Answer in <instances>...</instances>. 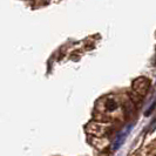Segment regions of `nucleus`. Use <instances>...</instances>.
Masks as SVG:
<instances>
[{
	"instance_id": "1",
	"label": "nucleus",
	"mask_w": 156,
	"mask_h": 156,
	"mask_svg": "<svg viewBox=\"0 0 156 156\" xmlns=\"http://www.w3.org/2000/svg\"><path fill=\"white\" fill-rule=\"evenodd\" d=\"M149 87H150V81L144 78L137 79V80L134 81L133 83V89L139 94H146Z\"/></svg>"
},
{
	"instance_id": "2",
	"label": "nucleus",
	"mask_w": 156,
	"mask_h": 156,
	"mask_svg": "<svg viewBox=\"0 0 156 156\" xmlns=\"http://www.w3.org/2000/svg\"><path fill=\"white\" fill-rule=\"evenodd\" d=\"M133 126L134 125H129L126 129H123V132H121V133L117 135L115 141H114V144H113V149H114V150H117V149L121 147V144L125 142V139L128 136V134L130 133V130H132Z\"/></svg>"
},
{
	"instance_id": "3",
	"label": "nucleus",
	"mask_w": 156,
	"mask_h": 156,
	"mask_svg": "<svg viewBox=\"0 0 156 156\" xmlns=\"http://www.w3.org/2000/svg\"><path fill=\"white\" fill-rule=\"evenodd\" d=\"M103 109L106 113H113L119 109V102L113 98H108L103 102Z\"/></svg>"
},
{
	"instance_id": "4",
	"label": "nucleus",
	"mask_w": 156,
	"mask_h": 156,
	"mask_svg": "<svg viewBox=\"0 0 156 156\" xmlns=\"http://www.w3.org/2000/svg\"><path fill=\"white\" fill-rule=\"evenodd\" d=\"M155 108H156V100L151 103V106L147 109V112H146V114H144V115H146V116H148L149 114H151V113H153V110L155 109Z\"/></svg>"
}]
</instances>
